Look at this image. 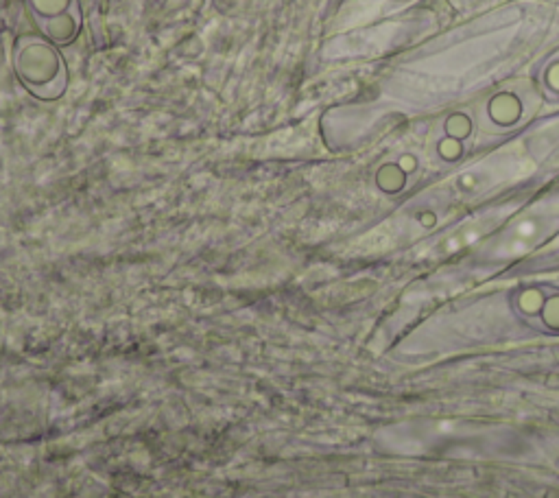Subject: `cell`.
Wrapping results in <instances>:
<instances>
[{
    "mask_svg": "<svg viewBox=\"0 0 559 498\" xmlns=\"http://www.w3.org/2000/svg\"><path fill=\"white\" fill-rule=\"evenodd\" d=\"M544 295L542 291H537V289H525L520 293V297H518V306H520L522 313L527 315H537V313H542L544 308Z\"/></svg>",
    "mask_w": 559,
    "mask_h": 498,
    "instance_id": "3",
    "label": "cell"
},
{
    "mask_svg": "<svg viewBox=\"0 0 559 498\" xmlns=\"http://www.w3.org/2000/svg\"><path fill=\"white\" fill-rule=\"evenodd\" d=\"M437 153H439V157H442V160L454 162V160H459V157H461L463 145H461V140H456V138L446 136V138H442V140L437 143Z\"/></svg>",
    "mask_w": 559,
    "mask_h": 498,
    "instance_id": "6",
    "label": "cell"
},
{
    "mask_svg": "<svg viewBox=\"0 0 559 498\" xmlns=\"http://www.w3.org/2000/svg\"><path fill=\"white\" fill-rule=\"evenodd\" d=\"M417 223L422 225V228H426V230H430V228H435L437 225V214L433 212V210H422V212H417Z\"/></svg>",
    "mask_w": 559,
    "mask_h": 498,
    "instance_id": "13",
    "label": "cell"
},
{
    "mask_svg": "<svg viewBox=\"0 0 559 498\" xmlns=\"http://www.w3.org/2000/svg\"><path fill=\"white\" fill-rule=\"evenodd\" d=\"M531 241H522V238H509V241L503 245L501 254L503 256H522L531 249Z\"/></svg>",
    "mask_w": 559,
    "mask_h": 498,
    "instance_id": "9",
    "label": "cell"
},
{
    "mask_svg": "<svg viewBox=\"0 0 559 498\" xmlns=\"http://www.w3.org/2000/svg\"><path fill=\"white\" fill-rule=\"evenodd\" d=\"M544 81H546V86H548L553 92H559V62L546 68V72H544Z\"/></svg>",
    "mask_w": 559,
    "mask_h": 498,
    "instance_id": "10",
    "label": "cell"
},
{
    "mask_svg": "<svg viewBox=\"0 0 559 498\" xmlns=\"http://www.w3.org/2000/svg\"><path fill=\"white\" fill-rule=\"evenodd\" d=\"M542 317H544L546 326H551V328H559V297H551V300L544 302Z\"/></svg>",
    "mask_w": 559,
    "mask_h": 498,
    "instance_id": "8",
    "label": "cell"
},
{
    "mask_svg": "<svg viewBox=\"0 0 559 498\" xmlns=\"http://www.w3.org/2000/svg\"><path fill=\"white\" fill-rule=\"evenodd\" d=\"M487 114H489V118H492L496 125L511 127V125H515L518 121H520V116H522V103H520V98H518L515 94L501 92V94H496L492 101H489Z\"/></svg>",
    "mask_w": 559,
    "mask_h": 498,
    "instance_id": "1",
    "label": "cell"
},
{
    "mask_svg": "<svg viewBox=\"0 0 559 498\" xmlns=\"http://www.w3.org/2000/svg\"><path fill=\"white\" fill-rule=\"evenodd\" d=\"M397 166H400L402 173L407 175V173H415L417 166H419V162H417V157H415L413 153H405V155L400 157V162H397Z\"/></svg>",
    "mask_w": 559,
    "mask_h": 498,
    "instance_id": "12",
    "label": "cell"
},
{
    "mask_svg": "<svg viewBox=\"0 0 559 498\" xmlns=\"http://www.w3.org/2000/svg\"><path fill=\"white\" fill-rule=\"evenodd\" d=\"M540 230H542V221H540V218L531 216V218H525V221H520V223H518V225L513 228L511 238H522V241H535L537 234H540Z\"/></svg>",
    "mask_w": 559,
    "mask_h": 498,
    "instance_id": "7",
    "label": "cell"
},
{
    "mask_svg": "<svg viewBox=\"0 0 559 498\" xmlns=\"http://www.w3.org/2000/svg\"><path fill=\"white\" fill-rule=\"evenodd\" d=\"M476 184H478V177H476L474 173H463L461 177L456 179V186H459V190H466V192L474 190V188H476Z\"/></svg>",
    "mask_w": 559,
    "mask_h": 498,
    "instance_id": "11",
    "label": "cell"
},
{
    "mask_svg": "<svg viewBox=\"0 0 559 498\" xmlns=\"http://www.w3.org/2000/svg\"><path fill=\"white\" fill-rule=\"evenodd\" d=\"M378 184H381V188L387 190V192L402 190V186H405L402 169L397 164H387L385 169H381V173H378Z\"/></svg>",
    "mask_w": 559,
    "mask_h": 498,
    "instance_id": "2",
    "label": "cell"
},
{
    "mask_svg": "<svg viewBox=\"0 0 559 498\" xmlns=\"http://www.w3.org/2000/svg\"><path fill=\"white\" fill-rule=\"evenodd\" d=\"M472 133V121L463 114H452L446 121V136L456 138V140H466Z\"/></svg>",
    "mask_w": 559,
    "mask_h": 498,
    "instance_id": "4",
    "label": "cell"
},
{
    "mask_svg": "<svg viewBox=\"0 0 559 498\" xmlns=\"http://www.w3.org/2000/svg\"><path fill=\"white\" fill-rule=\"evenodd\" d=\"M478 238H481V232H478V230H468V232H461V234H456V236H450L448 241L444 243V251L446 254L461 251L463 247L476 243Z\"/></svg>",
    "mask_w": 559,
    "mask_h": 498,
    "instance_id": "5",
    "label": "cell"
}]
</instances>
